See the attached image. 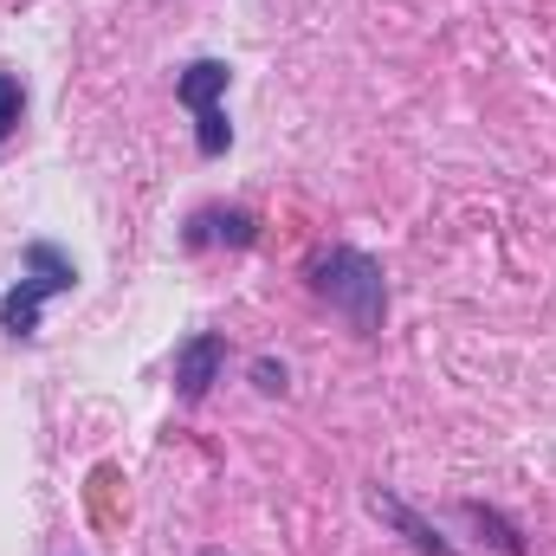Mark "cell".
Here are the masks:
<instances>
[{"mask_svg": "<svg viewBox=\"0 0 556 556\" xmlns=\"http://www.w3.org/2000/svg\"><path fill=\"white\" fill-rule=\"evenodd\" d=\"M304 285L363 337H376L382 317H389V278H382V266L363 247H317L304 260Z\"/></svg>", "mask_w": 556, "mask_h": 556, "instance_id": "6da1fadb", "label": "cell"}, {"mask_svg": "<svg viewBox=\"0 0 556 556\" xmlns=\"http://www.w3.org/2000/svg\"><path fill=\"white\" fill-rule=\"evenodd\" d=\"M72 285H78L72 253H59L52 240H26V253H20V285L0 298V330H7L13 343H33L46 298H59V291H72Z\"/></svg>", "mask_w": 556, "mask_h": 556, "instance_id": "7a4b0ae2", "label": "cell"}, {"mask_svg": "<svg viewBox=\"0 0 556 556\" xmlns=\"http://www.w3.org/2000/svg\"><path fill=\"white\" fill-rule=\"evenodd\" d=\"M227 85H233V65H227V59H194V65L175 72V104L194 111V149H201L207 162L233 149V124H227V111H220Z\"/></svg>", "mask_w": 556, "mask_h": 556, "instance_id": "3957f363", "label": "cell"}, {"mask_svg": "<svg viewBox=\"0 0 556 556\" xmlns=\"http://www.w3.org/2000/svg\"><path fill=\"white\" fill-rule=\"evenodd\" d=\"M253 240H260V214H253V207H227V201L194 207L188 227H181V247H188V253H207V247H233V253H247Z\"/></svg>", "mask_w": 556, "mask_h": 556, "instance_id": "277c9868", "label": "cell"}, {"mask_svg": "<svg viewBox=\"0 0 556 556\" xmlns=\"http://www.w3.org/2000/svg\"><path fill=\"white\" fill-rule=\"evenodd\" d=\"M220 369H227V337L220 330H194L181 350H175V395L194 408V402H207V389L220 382Z\"/></svg>", "mask_w": 556, "mask_h": 556, "instance_id": "5b68a950", "label": "cell"}, {"mask_svg": "<svg viewBox=\"0 0 556 556\" xmlns=\"http://www.w3.org/2000/svg\"><path fill=\"white\" fill-rule=\"evenodd\" d=\"M369 511H376V518H382L389 531H402V538H408V544H415L420 556H453V544L440 538V525H433V518H420L408 498H395V492L369 485Z\"/></svg>", "mask_w": 556, "mask_h": 556, "instance_id": "8992f818", "label": "cell"}, {"mask_svg": "<svg viewBox=\"0 0 556 556\" xmlns=\"http://www.w3.org/2000/svg\"><path fill=\"white\" fill-rule=\"evenodd\" d=\"M26 124V78L20 72H0V142Z\"/></svg>", "mask_w": 556, "mask_h": 556, "instance_id": "52a82bcc", "label": "cell"}, {"mask_svg": "<svg viewBox=\"0 0 556 556\" xmlns=\"http://www.w3.org/2000/svg\"><path fill=\"white\" fill-rule=\"evenodd\" d=\"M459 511H466L472 525H485V531H492V544H498L505 556H525V531H518L511 518H498V511H485V505H459Z\"/></svg>", "mask_w": 556, "mask_h": 556, "instance_id": "ba28073f", "label": "cell"}, {"mask_svg": "<svg viewBox=\"0 0 556 556\" xmlns=\"http://www.w3.org/2000/svg\"><path fill=\"white\" fill-rule=\"evenodd\" d=\"M253 382H260V395H285V389H291L285 363H273V356H260V363H253Z\"/></svg>", "mask_w": 556, "mask_h": 556, "instance_id": "9c48e42d", "label": "cell"}]
</instances>
